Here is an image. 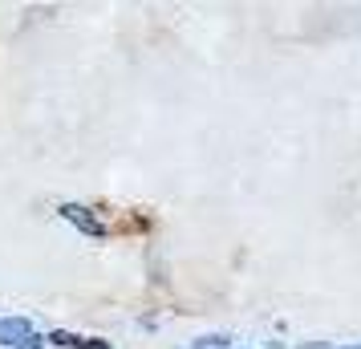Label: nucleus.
I'll list each match as a JSON object with an SVG mask.
<instances>
[{"mask_svg": "<svg viewBox=\"0 0 361 349\" xmlns=\"http://www.w3.org/2000/svg\"><path fill=\"white\" fill-rule=\"evenodd\" d=\"M20 341H37L33 321H25V317H4V321H0V345H20Z\"/></svg>", "mask_w": 361, "mask_h": 349, "instance_id": "obj_2", "label": "nucleus"}, {"mask_svg": "<svg viewBox=\"0 0 361 349\" xmlns=\"http://www.w3.org/2000/svg\"><path fill=\"white\" fill-rule=\"evenodd\" d=\"M78 341H82V337H73V333H66V329H57V333H49V345H78Z\"/></svg>", "mask_w": 361, "mask_h": 349, "instance_id": "obj_3", "label": "nucleus"}, {"mask_svg": "<svg viewBox=\"0 0 361 349\" xmlns=\"http://www.w3.org/2000/svg\"><path fill=\"white\" fill-rule=\"evenodd\" d=\"M78 349H110V341H102V337H90V341H78Z\"/></svg>", "mask_w": 361, "mask_h": 349, "instance_id": "obj_5", "label": "nucleus"}, {"mask_svg": "<svg viewBox=\"0 0 361 349\" xmlns=\"http://www.w3.org/2000/svg\"><path fill=\"white\" fill-rule=\"evenodd\" d=\"M195 349H228V337H203Z\"/></svg>", "mask_w": 361, "mask_h": 349, "instance_id": "obj_4", "label": "nucleus"}, {"mask_svg": "<svg viewBox=\"0 0 361 349\" xmlns=\"http://www.w3.org/2000/svg\"><path fill=\"white\" fill-rule=\"evenodd\" d=\"M345 349H361V345H345Z\"/></svg>", "mask_w": 361, "mask_h": 349, "instance_id": "obj_6", "label": "nucleus"}, {"mask_svg": "<svg viewBox=\"0 0 361 349\" xmlns=\"http://www.w3.org/2000/svg\"><path fill=\"white\" fill-rule=\"evenodd\" d=\"M61 219H69L73 228H82L85 235H106V228H102V219L90 212V207H82V203H61Z\"/></svg>", "mask_w": 361, "mask_h": 349, "instance_id": "obj_1", "label": "nucleus"}]
</instances>
